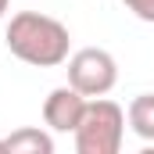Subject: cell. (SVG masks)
Returning a JSON list of instances; mask_svg holds the SVG:
<instances>
[{
	"label": "cell",
	"instance_id": "cell-6",
	"mask_svg": "<svg viewBox=\"0 0 154 154\" xmlns=\"http://www.w3.org/2000/svg\"><path fill=\"white\" fill-rule=\"evenodd\" d=\"M129 125L143 140H154V93H143L129 104Z\"/></svg>",
	"mask_w": 154,
	"mask_h": 154
},
{
	"label": "cell",
	"instance_id": "cell-7",
	"mask_svg": "<svg viewBox=\"0 0 154 154\" xmlns=\"http://www.w3.org/2000/svg\"><path fill=\"white\" fill-rule=\"evenodd\" d=\"M136 18H143V22H154V0H122Z\"/></svg>",
	"mask_w": 154,
	"mask_h": 154
},
{
	"label": "cell",
	"instance_id": "cell-1",
	"mask_svg": "<svg viewBox=\"0 0 154 154\" xmlns=\"http://www.w3.org/2000/svg\"><path fill=\"white\" fill-rule=\"evenodd\" d=\"M7 47L14 57L39 65V68H50V65H61L68 57V29L47 14L36 11H22L11 18V29H7Z\"/></svg>",
	"mask_w": 154,
	"mask_h": 154
},
{
	"label": "cell",
	"instance_id": "cell-2",
	"mask_svg": "<svg viewBox=\"0 0 154 154\" xmlns=\"http://www.w3.org/2000/svg\"><path fill=\"white\" fill-rule=\"evenodd\" d=\"M122 143V108L111 100H93L75 125L79 154H115Z\"/></svg>",
	"mask_w": 154,
	"mask_h": 154
},
{
	"label": "cell",
	"instance_id": "cell-8",
	"mask_svg": "<svg viewBox=\"0 0 154 154\" xmlns=\"http://www.w3.org/2000/svg\"><path fill=\"white\" fill-rule=\"evenodd\" d=\"M4 11H7V0H0V14H4Z\"/></svg>",
	"mask_w": 154,
	"mask_h": 154
},
{
	"label": "cell",
	"instance_id": "cell-3",
	"mask_svg": "<svg viewBox=\"0 0 154 154\" xmlns=\"http://www.w3.org/2000/svg\"><path fill=\"white\" fill-rule=\"evenodd\" d=\"M68 86H75L82 97H100L115 86V61L108 50L86 47L68 61Z\"/></svg>",
	"mask_w": 154,
	"mask_h": 154
},
{
	"label": "cell",
	"instance_id": "cell-9",
	"mask_svg": "<svg viewBox=\"0 0 154 154\" xmlns=\"http://www.w3.org/2000/svg\"><path fill=\"white\" fill-rule=\"evenodd\" d=\"M4 151H7V143H4V140H0V154H4Z\"/></svg>",
	"mask_w": 154,
	"mask_h": 154
},
{
	"label": "cell",
	"instance_id": "cell-4",
	"mask_svg": "<svg viewBox=\"0 0 154 154\" xmlns=\"http://www.w3.org/2000/svg\"><path fill=\"white\" fill-rule=\"evenodd\" d=\"M82 111H86V100H82V93H79L75 86L54 90V93L47 97V104H43V118H47V125H54L57 133L75 129L79 118H82Z\"/></svg>",
	"mask_w": 154,
	"mask_h": 154
},
{
	"label": "cell",
	"instance_id": "cell-5",
	"mask_svg": "<svg viewBox=\"0 0 154 154\" xmlns=\"http://www.w3.org/2000/svg\"><path fill=\"white\" fill-rule=\"evenodd\" d=\"M4 143H7V154H25V151H32V154H50V151H54L50 136H43L39 129H22V133L7 136Z\"/></svg>",
	"mask_w": 154,
	"mask_h": 154
}]
</instances>
